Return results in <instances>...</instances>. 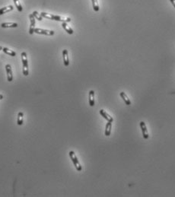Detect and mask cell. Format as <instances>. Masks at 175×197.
Returning <instances> with one entry per match:
<instances>
[{"label": "cell", "instance_id": "6da1fadb", "mask_svg": "<svg viewBox=\"0 0 175 197\" xmlns=\"http://www.w3.org/2000/svg\"><path fill=\"white\" fill-rule=\"evenodd\" d=\"M41 15L43 18H47V19L54 20V21H62V22H66V23L71 21V18H70L62 17V16H60V15H55L46 13V12H41Z\"/></svg>", "mask_w": 175, "mask_h": 197}, {"label": "cell", "instance_id": "7a4b0ae2", "mask_svg": "<svg viewBox=\"0 0 175 197\" xmlns=\"http://www.w3.org/2000/svg\"><path fill=\"white\" fill-rule=\"evenodd\" d=\"M21 61H22V72L25 76H27L29 74V70H28V62H27V53L25 52H23L21 54Z\"/></svg>", "mask_w": 175, "mask_h": 197}, {"label": "cell", "instance_id": "3957f363", "mask_svg": "<svg viewBox=\"0 0 175 197\" xmlns=\"http://www.w3.org/2000/svg\"><path fill=\"white\" fill-rule=\"evenodd\" d=\"M69 157L71 158L72 163L74 164L75 169L78 171H81V170H82L81 165L80 164V163H79V160H78V158H77V156L75 155L74 151H69Z\"/></svg>", "mask_w": 175, "mask_h": 197}, {"label": "cell", "instance_id": "277c9868", "mask_svg": "<svg viewBox=\"0 0 175 197\" xmlns=\"http://www.w3.org/2000/svg\"><path fill=\"white\" fill-rule=\"evenodd\" d=\"M34 33H37V34L47 35V36H53V35H54L55 32L54 31H50V30H46V29H42V28H35Z\"/></svg>", "mask_w": 175, "mask_h": 197}, {"label": "cell", "instance_id": "5b68a950", "mask_svg": "<svg viewBox=\"0 0 175 197\" xmlns=\"http://www.w3.org/2000/svg\"><path fill=\"white\" fill-rule=\"evenodd\" d=\"M29 18H30V22H31V25H30V27H29V33L33 34L34 33L36 21H35V18H34V15L32 14L29 15Z\"/></svg>", "mask_w": 175, "mask_h": 197}, {"label": "cell", "instance_id": "8992f818", "mask_svg": "<svg viewBox=\"0 0 175 197\" xmlns=\"http://www.w3.org/2000/svg\"><path fill=\"white\" fill-rule=\"evenodd\" d=\"M139 125H140V129H141L142 132L143 138L145 139H148L149 136H148V129H147V127H146V125H145V123L143 122V121H141Z\"/></svg>", "mask_w": 175, "mask_h": 197}, {"label": "cell", "instance_id": "52a82bcc", "mask_svg": "<svg viewBox=\"0 0 175 197\" xmlns=\"http://www.w3.org/2000/svg\"><path fill=\"white\" fill-rule=\"evenodd\" d=\"M6 70L7 73V79L8 81H12L13 80V75H12V66L9 64H7L6 66Z\"/></svg>", "mask_w": 175, "mask_h": 197}, {"label": "cell", "instance_id": "ba28073f", "mask_svg": "<svg viewBox=\"0 0 175 197\" xmlns=\"http://www.w3.org/2000/svg\"><path fill=\"white\" fill-rule=\"evenodd\" d=\"M100 114L101 115V117H103L106 120H108V122H111V123H113V121H114V118L110 115V114H108L107 112L105 111L104 110H100Z\"/></svg>", "mask_w": 175, "mask_h": 197}, {"label": "cell", "instance_id": "9c48e42d", "mask_svg": "<svg viewBox=\"0 0 175 197\" xmlns=\"http://www.w3.org/2000/svg\"><path fill=\"white\" fill-rule=\"evenodd\" d=\"M62 58H63V63L65 66H68L69 65V55H68L67 50H62Z\"/></svg>", "mask_w": 175, "mask_h": 197}, {"label": "cell", "instance_id": "30bf717a", "mask_svg": "<svg viewBox=\"0 0 175 197\" xmlns=\"http://www.w3.org/2000/svg\"><path fill=\"white\" fill-rule=\"evenodd\" d=\"M120 97H121V98L124 100V102H125V104H127V106H130L131 105V101H130V100L128 98V96L127 95V94L125 93V92H122L120 93Z\"/></svg>", "mask_w": 175, "mask_h": 197}, {"label": "cell", "instance_id": "8fae6325", "mask_svg": "<svg viewBox=\"0 0 175 197\" xmlns=\"http://www.w3.org/2000/svg\"><path fill=\"white\" fill-rule=\"evenodd\" d=\"M1 27L3 28H12V27H18V24L17 23H14V22H6V23H2L1 25Z\"/></svg>", "mask_w": 175, "mask_h": 197}, {"label": "cell", "instance_id": "7c38bea8", "mask_svg": "<svg viewBox=\"0 0 175 197\" xmlns=\"http://www.w3.org/2000/svg\"><path fill=\"white\" fill-rule=\"evenodd\" d=\"M88 100H89V105L93 107L94 105V92L93 90H91L89 92Z\"/></svg>", "mask_w": 175, "mask_h": 197}, {"label": "cell", "instance_id": "4fadbf2b", "mask_svg": "<svg viewBox=\"0 0 175 197\" xmlns=\"http://www.w3.org/2000/svg\"><path fill=\"white\" fill-rule=\"evenodd\" d=\"M111 128H112V123L111 122H108L105 126V132L104 134L106 136H110V133H111Z\"/></svg>", "mask_w": 175, "mask_h": 197}, {"label": "cell", "instance_id": "5bb4252c", "mask_svg": "<svg viewBox=\"0 0 175 197\" xmlns=\"http://www.w3.org/2000/svg\"><path fill=\"white\" fill-rule=\"evenodd\" d=\"M14 9V7L12 6H8L4 7V8H0V15H3L5 13H8L11 11H12Z\"/></svg>", "mask_w": 175, "mask_h": 197}, {"label": "cell", "instance_id": "9a60e30c", "mask_svg": "<svg viewBox=\"0 0 175 197\" xmlns=\"http://www.w3.org/2000/svg\"><path fill=\"white\" fill-rule=\"evenodd\" d=\"M62 28L67 32L69 34H72L73 33V30L71 28V27H69L68 25V24L66 22H62Z\"/></svg>", "mask_w": 175, "mask_h": 197}, {"label": "cell", "instance_id": "2e32d148", "mask_svg": "<svg viewBox=\"0 0 175 197\" xmlns=\"http://www.w3.org/2000/svg\"><path fill=\"white\" fill-rule=\"evenodd\" d=\"M2 51H3V53H5L7 55H9V56H16V53L13 51V50H9L8 48H7V47H3L2 48Z\"/></svg>", "mask_w": 175, "mask_h": 197}, {"label": "cell", "instance_id": "e0dca14e", "mask_svg": "<svg viewBox=\"0 0 175 197\" xmlns=\"http://www.w3.org/2000/svg\"><path fill=\"white\" fill-rule=\"evenodd\" d=\"M23 117H24V113L22 112H19L18 114V118H17L18 125L21 126L23 124Z\"/></svg>", "mask_w": 175, "mask_h": 197}, {"label": "cell", "instance_id": "ac0fdd59", "mask_svg": "<svg viewBox=\"0 0 175 197\" xmlns=\"http://www.w3.org/2000/svg\"><path fill=\"white\" fill-rule=\"evenodd\" d=\"M92 2V6L95 12L99 11V5H98V0H91Z\"/></svg>", "mask_w": 175, "mask_h": 197}, {"label": "cell", "instance_id": "d6986e66", "mask_svg": "<svg viewBox=\"0 0 175 197\" xmlns=\"http://www.w3.org/2000/svg\"><path fill=\"white\" fill-rule=\"evenodd\" d=\"M13 1H14V6H16L17 9H18V12H22V10H23V8H22V6H21V5L19 0H13Z\"/></svg>", "mask_w": 175, "mask_h": 197}, {"label": "cell", "instance_id": "ffe728a7", "mask_svg": "<svg viewBox=\"0 0 175 197\" xmlns=\"http://www.w3.org/2000/svg\"><path fill=\"white\" fill-rule=\"evenodd\" d=\"M32 15H34V17L35 18V19H37L38 21H42L43 19V17L41 16V13H38L37 11H34Z\"/></svg>", "mask_w": 175, "mask_h": 197}, {"label": "cell", "instance_id": "44dd1931", "mask_svg": "<svg viewBox=\"0 0 175 197\" xmlns=\"http://www.w3.org/2000/svg\"><path fill=\"white\" fill-rule=\"evenodd\" d=\"M171 1V4L173 5V6L175 8V0H170Z\"/></svg>", "mask_w": 175, "mask_h": 197}, {"label": "cell", "instance_id": "7402d4cb", "mask_svg": "<svg viewBox=\"0 0 175 197\" xmlns=\"http://www.w3.org/2000/svg\"><path fill=\"white\" fill-rule=\"evenodd\" d=\"M3 98H4L3 95H2V94H0V100H2Z\"/></svg>", "mask_w": 175, "mask_h": 197}, {"label": "cell", "instance_id": "603a6c76", "mask_svg": "<svg viewBox=\"0 0 175 197\" xmlns=\"http://www.w3.org/2000/svg\"><path fill=\"white\" fill-rule=\"evenodd\" d=\"M2 48H3V47H2V46H0V50H2Z\"/></svg>", "mask_w": 175, "mask_h": 197}]
</instances>
